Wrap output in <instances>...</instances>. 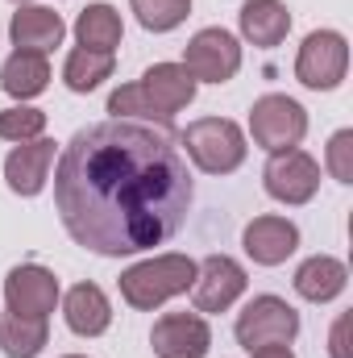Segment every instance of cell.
<instances>
[{"label": "cell", "instance_id": "cell-1", "mask_svg": "<svg viewBox=\"0 0 353 358\" xmlns=\"http://www.w3.org/2000/svg\"><path fill=\"white\" fill-rule=\"evenodd\" d=\"M191 196L187 159L167 125L96 121L63 146L54 167L63 229L104 259L167 246L191 213Z\"/></svg>", "mask_w": 353, "mask_h": 358}, {"label": "cell", "instance_id": "cell-2", "mask_svg": "<svg viewBox=\"0 0 353 358\" xmlns=\"http://www.w3.org/2000/svg\"><path fill=\"white\" fill-rule=\"evenodd\" d=\"M195 279V263L187 255H154L146 263H133L129 271H121V296L129 308H158L167 304L171 296L187 292Z\"/></svg>", "mask_w": 353, "mask_h": 358}, {"label": "cell", "instance_id": "cell-3", "mask_svg": "<svg viewBox=\"0 0 353 358\" xmlns=\"http://www.w3.org/2000/svg\"><path fill=\"white\" fill-rule=\"evenodd\" d=\"M179 150H187L191 155V163L200 167V171H208V176H229V171H237L241 163H246V134H241V125L237 121H229V117H200V121H191L183 134H179Z\"/></svg>", "mask_w": 353, "mask_h": 358}, {"label": "cell", "instance_id": "cell-4", "mask_svg": "<svg viewBox=\"0 0 353 358\" xmlns=\"http://www.w3.org/2000/svg\"><path fill=\"white\" fill-rule=\"evenodd\" d=\"M237 346L241 350H266V346H291L299 334V313L283 300V296H254L241 313H237Z\"/></svg>", "mask_w": 353, "mask_h": 358}, {"label": "cell", "instance_id": "cell-5", "mask_svg": "<svg viewBox=\"0 0 353 358\" xmlns=\"http://www.w3.org/2000/svg\"><path fill=\"white\" fill-rule=\"evenodd\" d=\"M250 134H254V142L262 150H270V155L291 150L308 134V113H303L299 100H291L283 92H266V96L254 100V108H250Z\"/></svg>", "mask_w": 353, "mask_h": 358}, {"label": "cell", "instance_id": "cell-6", "mask_svg": "<svg viewBox=\"0 0 353 358\" xmlns=\"http://www.w3.org/2000/svg\"><path fill=\"white\" fill-rule=\"evenodd\" d=\"M350 71V42L337 29H312L295 55V80L312 92H333Z\"/></svg>", "mask_w": 353, "mask_h": 358}, {"label": "cell", "instance_id": "cell-7", "mask_svg": "<svg viewBox=\"0 0 353 358\" xmlns=\"http://www.w3.org/2000/svg\"><path fill=\"white\" fill-rule=\"evenodd\" d=\"M183 67L195 84H229L241 71V46L229 29H200L183 50Z\"/></svg>", "mask_w": 353, "mask_h": 358}, {"label": "cell", "instance_id": "cell-8", "mask_svg": "<svg viewBox=\"0 0 353 358\" xmlns=\"http://www.w3.org/2000/svg\"><path fill=\"white\" fill-rule=\"evenodd\" d=\"M262 183L278 204H308L320 192V163L299 146L278 150L262 167Z\"/></svg>", "mask_w": 353, "mask_h": 358}, {"label": "cell", "instance_id": "cell-9", "mask_svg": "<svg viewBox=\"0 0 353 358\" xmlns=\"http://www.w3.org/2000/svg\"><path fill=\"white\" fill-rule=\"evenodd\" d=\"M246 267L229 255H208L195 279H191V300H195V313H225L237 304V296L246 292Z\"/></svg>", "mask_w": 353, "mask_h": 358}, {"label": "cell", "instance_id": "cell-10", "mask_svg": "<svg viewBox=\"0 0 353 358\" xmlns=\"http://www.w3.org/2000/svg\"><path fill=\"white\" fill-rule=\"evenodd\" d=\"M59 279H54V271L38 267V263H21V267H13L4 275V304H8V313H17V317H50L54 313V304H59Z\"/></svg>", "mask_w": 353, "mask_h": 358}, {"label": "cell", "instance_id": "cell-11", "mask_svg": "<svg viewBox=\"0 0 353 358\" xmlns=\"http://www.w3.org/2000/svg\"><path fill=\"white\" fill-rule=\"evenodd\" d=\"M137 84H142L146 104H150V117H158L163 125H167L175 113H183V108L195 100V88H200L183 63H154Z\"/></svg>", "mask_w": 353, "mask_h": 358}, {"label": "cell", "instance_id": "cell-12", "mask_svg": "<svg viewBox=\"0 0 353 358\" xmlns=\"http://www.w3.org/2000/svg\"><path fill=\"white\" fill-rule=\"evenodd\" d=\"M150 346L158 358H208L212 329L200 313H167L163 321H154Z\"/></svg>", "mask_w": 353, "mask_h": 358}, {"label": "cell", "instance_id": "cell-13", "mask_svg": "<svg viewBox=\"0 0 353 358\" xmlns=\"http://www.w3.org/2000/svg\"><path fill=\"white\" fill-rule=\"evenodd\" d=\"M246 255L258 263V267H278V263H287L295 250H299V229H295V221H287V217H254L250 225H246Z\"/></svg>", "mask_w": 353, "mask_h": 358}, {"label": "cell", "instance_id": "cell-14", "mask_svg": "<svg viewBox=\"0 0 353 358\" xmlns=\"http://www.w3.org/2000/svg\"><path fill=\"white\" fill-rule=\"evenodd\" d=\"M50 163H54V142L50 138L17 142L4 159V179L17 196H38L50 179Z\"/></svg>", "mask_w": 353, "mask_h": 358}, {"label": "cell", "instance_id": "cell-15", "mask_svg": "<svg viewBox=\"0 0 353 358\" xmlns=\"http://www.w3.org/2000/svg\"><path fill=\"white\" fill-rule=\"evenodd\" d=\"M63 34H67L63 17L54 8H46V4H17V13L8 21V38H13L17 50L46 55V50H54L63 42Z\"/></svg>", "mask_w": 353, "mask_h": 358}, {"label": "cell", "instance_id": "cell-16", "mask_svg": "<svg viewBox=\"0 0 353 358\" xmlns=\"http://www.w3.org/2000/svg\"><path fill=\"white\" fill-rule=\"evenodd\" d=\"M63 317L71 325V334L80 338H100L108 325H112V304L104 296V287L96 283H75L63 300Z\"/></svg>", "mask_w": 353, "mask_h": 358}, {"label": "cell", "instance_id": "cell-17", "mask_svg": "<svg viewBox=\"0 0 353 358\" xmlns=\"http://www.w3.org/2000/svg\"><path fill=\"white\" fill-rule=\"evenodd\" d=\"M237 17H241V38L262 50H274L291 34V13L283 0H246Z\"/></svg>", "mask_w": 353, "mask_h": 358}, {"label": "cell", "instance_id": "cell-18", "mask_svg": "<svg viewBox=\"0 0 353 358\" xmlns=\"http://www.w3.org/2000/svg\"><path fill=\"white\" fill-rule=\"evenodd\" d=\"M345 283H350V271L341 259H333V255H312L303 267L295 271V292L308 300V304H329V300H337L341 292H345Z\"/></svg>", "mask_w": 353, "mask_h": 358}, {"label": "cell", "instance_id": "cell-19", "mask_svg": "<svg viewBox=\"0 0 353 358\" xmlns=\"http://www.w3.org/2000/svg\"><path fill=\"white\" fill-rule=\"evenodd\" d=\"M46 84H50V63L38 50H13L0 67V88L13 100H33L46 92Z\"/></svg>", "mask_w": 353, "mask_h": 358}, {"label": "cell", "instance_id": "cell-20", "mask_svg": "<svg viewBox=\"0 0 353 358\" xmlns=\"http://www.w3.org/2000/svg\"><path fill=\"white\" fill-rule=\"evenodd\" d=\"M75 38L84 50H104L112 55L125 38V25H121V13L112 4H88L80 17H75Z\"/></svg>", "mask_w": 353, "mask_h": 358}, {"label": "cell", "instance_id": "cell-21", "mask_svg": "<svg viewBox=\"0 0 353 358\" xmlns=\"http://www.w3.org/2000/svg\"><path fill=\"white\" fill-rule=\"evenodd\" d=\"M46 342H50V329H46L42 317L4 313V321H0V350L8 358H38Z\"/></svg>", "mask_w": 353, "mask_h": 358}, {"label": "cell", "instance_id": "cell-22", "mask_svg": "<svg viewBox=\"0 0 353 358\" xmlns=\"http://www.w3.org/2000/svg\"><path fill=\"white\" fill-rule=\"evenodd\" d=\"M108 76H112V55H104V50L75 46L67 55V63H63V80H67L71 92H96Z\"/></svg>", "mask_w": 353, "mask_h": 358}, {"label": "cell", "instance_id": "cell-23", "mask_svg": "<svg viewBox=\"0 0 353 358\" xmlns=\"http://www.w3.org/2000/svg\"><path fill=\"white\" fill-rule=\"evenodd\" d=\"M129 4H133L142 29H150V34H171L191 13V0H129Z\"/></svg>", "mask_w": 353, "mask_h": 358}, {"label": "cell", "instance_id": "cell-24", "mask_svg": "<svg viewBox=\"0 0 353 358\" xmlns=\"http://www.w3.org/2000/svg\"><path fill=\"white\" fill-rule=\"evenodd\" d=\"M42 129H46V113L42 108L17 104V108L0 113V142H33V138H42Z\"/></svg>", "mask_w": 353, "mask_h": 358}, {"label": "cell", "instance_id": "cell-25", "mask_svg": "<svg viewBox=\"0 0 353 358\" xmlns=\"http://www.w3.org/2000/svg\"><path fill=\"white\" fill-rule=\"evenodd\" d=\"M329 171L341 183H353V129L333 134V142H329Z\"/></svg>", "mask_w": 353, "mask_h": 358}, {"label": "cell", "instance_id": "cell-26", "mask_svg": "<svg viewBox=\"0 0 353 358\" xmlns=\"http://www.w3.org/2000/svg\"><path fill=\"white\" fill-rule=\"evenodd\" d=\"M333 358H353V350H350V313L337 317V325H333Z\"/></svg>", "mask_w": 353, "mask_h": 358}, {"label": "cell", "instance_id": "cell-27", "mask_svg": "<svg viewBox=\"0 0 353 358\" xmlns=\"http://www.w3.org/2000/svg\"><path fill=\"white\" fill-rule=\"evenodd\" d=\"M254 358H295L291 346H266V350H254Z\"/></svg>", "mask_w": 353, "mask_h": 358}, {"label": "cell", "instance_id": "cell-28", "mask_svg": "<svg viewBox=\"0 0 353 358\" xmlns=\"http://www.w3.org/2000/svg\"><path fill=\"white\" fill-rule=\"evenodd\" d=\"M67 358H88V355H67Z\"/></svg>", "mask_w": 353, "mask_h": 358}, {"label": "cell", "instance_id": "cell-29", "mask_svg": "<svg viewBox=\"0 0 353 358\" xmlns=\"http://www.w3.org/2000/svg\"><path fill=\"white\" fill-rule=\"evenodd\" d=\"M13 4H29V0H13Z\"/></svg>", "mask_w": 353, "mask_h": 358}]
</instances>
